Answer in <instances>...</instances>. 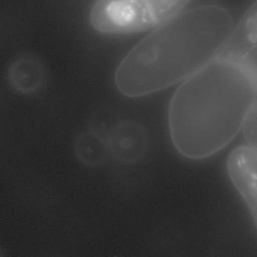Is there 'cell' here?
Listing matches in <instances>:
<instances>
[{
	"label": "cell",
	"mask_w": 257,
	"mask_h": 257,
	"mask_svg": "<svg viewBox=\"0 0 257 257\" xmlns=\"http://www.w3.org/2000/svg\"><path fill=\"white\" fill-rule=\"evenodd\" d=\"M232 26L229 13L218 6L181 12L126 55L115 72L116 88L137 97L186 80L217 58Z\"/></svg>",
	"instance_id": "cell-1"
},
{
	"label": "cell",
	"mask_w": 257,
	"mask_h": 257,
	"mask_svg": "<svg viewBox=\"0 0 257 257\" xmlns=\"http://www.w3.org/2000/svg\"><path fill=\"white\" fill-rule=\"evenodd\" d=\"M257 98V86L234 65L215 59L185 80L173 94L168 119L172 142L182 156L209 157L241 130Z\"/></svg>",
	"instance_id": "cell-2"
},
{
	"label": "cell",
	"mask_w": 257,
	"mask_h": 257,
	"mask_svg": "<svg viewBox=\"0 0 257 257\" xmlns=\"http://www.w3.org/2000/svg\"><path fill=\"white\" fill-rule=\"evenodd\" d=\"M190 0H96L90 24L104 34L138 33L156 28L182 12Z\"/></svg>",
	"instance_id": "cell-3"
},
{
	"label": "cell",
	"mask_w": 257,
	"mask_h": 257,
	"mask_svg": "<svg viewBox=\"0 0 257 257\" xmlns=\"http://www.w3.org/2000/svg\"><path fill=\"white\" fill-rule=\"evenodd\" d=\"M217 58L239 68L257 86V0L232 28Z\"/></svg>",
	"instance_id": "cell-4"
},
{
	"label": "cell",
	"mask_w": 257,
	"mask_h": 257,
	"mask_svg": "<svg viewBox=\"0 0 257 257\" xmlns=\"http://www.w3.org/2000/svg\"><path fill=\"white\" fill-rule=\"evenodd\" d=\"M227 169L257 226V151L249 146L236 148L228 157Z\"/></svg>",
	"instance_id": "cell-5"
},
{
	"label": "cell",
	"mask_w": 257,
	"mask_h": 257,
	"mask_svg": "<svg viewBox=\"0 0 257 257\" xmlns=\"http://www.w3.org/2000/svg\"><path fill=\"white\" fill-rule=\"evenodd\" d=\"M107 142L110 154L116 160L131 163L145 155L148 147L149 137L142 125L126 121L121 122Z\"/></svg>",
	"instance_id": "cell-6"
},
{
	"label": "cell",
	"mask_w": 257,
	"mask_h": 257,
	"mask_svg": "<svg viewBox=\"0 0 257 257\" xmlns=\"http://www.w3.org/2000/svg\"><path fill=\"white\" fill-rule=\"evenodd\" d=\"M9 83L16 92L31 94L43 87L47 78L44 65L37 59L24 56L15 60L7 73Z\"/></svg>",
	"instance_id": "cell-7"
},
{
	"label": "cell",
	"mask_w": 257,
	"mask_h": 257,
	"mask_svg": "<svg viewBox=\"0 0 257 257\" xmlns=\"http://www.w3.org/2000/svg\"><path fill=\"white\" fill-rule=\"evenodd\" d=\"M74 151L78 160L90 167L102 165L110 154L107 142L90 130L77 136Z\"/></svg>",
	"instance_id": "cell-8"
},
{
	"label": "cell",
	"mask_w": 257,
	"mask_h": 257,
	"mask_svg": "<svg viewBox=\"0 0 257 257\" xmlns=\"http://www.w3.org/2000/svg\"><path fill=\"white\" fill-rule=\"evenodd\" d=\"M121 122L115 111L107 108L99 109L90 118L89 130L107 142Z\"/></svg>",
	"instance_id": "cell-9"
},
{
	"label": "cell",
	"mask_w": 257,
	"mask_h": 257,
	"mask_svg": "<svg viewBox=\"0 0 257 257\" xmlns=\"http://www.w3.org/2000/svg\"><path fill=\"white\" fill-rule=\"evenodd\" d=\"M241 130L248 146L257 151V98L246 115Z\"/></svg>",
	"instance_id": "cell-10"
}]
</instances>
